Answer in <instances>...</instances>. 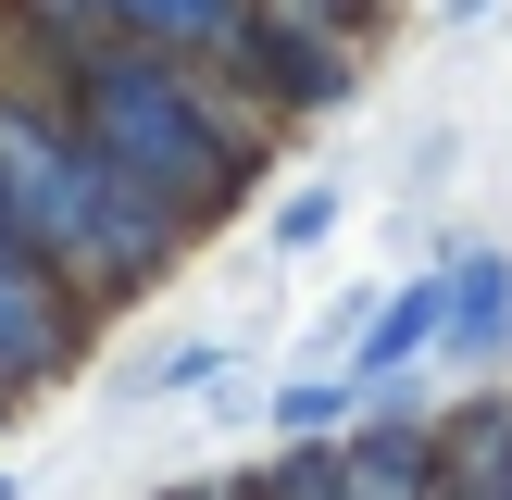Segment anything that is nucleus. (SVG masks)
Instances as JSON below:
<instances>
[{
  "instance_id": "nucleus-1",
  "label": "nucleus",
  "mask_w": 512,
  "mask_h": 500,
  "mask_svg": "<svg viewBox=\"0 0 512 500\" xmlns=\"http://www.w3.org/2000/svg\"><path fill=\"white\" fill-rule=\"evenodd\" d=\"M63 125H75V138H88L163 225L225 213V200L250 188V163H263V125H238V100H225L200 63L138 50V38H100V50L63 63Z\"/></svg>"
},
{
  "instance_id": "nucleus-2",
  "label": "nucleus",
  "mask_w": 512,
  "mask_h": 500,
  "mask_svg": "<svg viewBox=\"0 0 512 500\" xmlns=\"http://www.w3.org/2000/svg\"><path fill=\"white\" fill-rule=\"evenodd\" d=\"M0 250L38 263L63 300H125L163 275L175 225L38 100H0Z\"/></svg>"
},
{
  "instance_id": "nucleus-3",
  "label": "nucleus",
  "mask_w": 512,
  "mask_h": 500,
  "mask_svg": "<svg viewBox=\"0 0 512 500\" xmlns=\"http://www.w3.org/2000/svg\"><path fill=\"white\" fill-rule=\"evenodd\" d=\"M238 75H250L263 100H288V113H325V100L350 88L338 25L300 13V0H250V25H238Z\"/></svg>"
},
{
  "instance_id": "nucleus-4",
  "label": "nucleus",
  "mask_w": 512,
  "mask_h": 500,
  "mask_svg": "<svg viewBox=\"0 0 512 500\" xmlns=\"http://www.w3.org/2000/svg\"><path fill=\"white\" fill-rule=\"evenodd\" d=\"M438 488V425L425 413H375L338 438V500H425Z\"/></svg>"
},
{
  "instance_id": "nucleus-5",
  "label": "nucleus",
  "mask_w": 512,
  "mask_h": 500,
  "mask_svg": "<svg viewBox=\"0 0 512 500\" xmlns=\"http://www.w3.org/2000/svg\"><path fill=\"white\" fill-rule=\"evenodd\" d=\"M100 25L138 50H175V63H238L250 0H100Z\"/></svg>"
},
{
  "instance_id": "nucleus-6",
  "label": "nucleus",
  "mask_w": 512,
  "mask_h": 500,
  "mask_svg": "<svg viewBox=\"0 0 512 500\" xmlns=\"http://www.w3.org/2000/svg\"><path fill=\"white\" fill-rule=\"evenodd\" d=\"M425 500H512V388L463 400V425H438V488Z\"/></svg>"
},
{
  "instance_id": "nucleus-7",
  "label": "nucleus",
  "mask_w": 512,
  "mask_h": 500,
  "mask_svg": "<svg viewBox=\"0 0 512 500\" xmlns=\"http://www.w3.org/2000/svg\"><path fill=\"white\" fill-rule=\"evenodd\" d=\"M50 363H63V288L0 250V388H25V375H50Z\"/></svg>"
},
{
  "instance_id": "nucleus-8",
  "label": "nucleus",
  "mask_w": 512,
  "mask_h": 500,
  "mask_svg": "<svg viewBox=\"0 0 512 500\" xmlns=\"http://www.w3.org/2000/svg\"><path fill=\"white\" fill-rule=\"evenodd\" d=\"M438 288H450V313H438V338H450V350H475V363H488V350L512 338V263H500V250H463V263H450Z\"/></svg>"
},
{
  "instance_id": "nucleus-9",
  "label": "nucleus",
  "mask_w": 512,
  "mask_h": 500,
  "mask_svg": "<svg viewBox=\"0 0 512 500\" xmlns=\"http://www.w3.org/2000/svg\"><path fill=\"white\" fill-rule=\"evenodd\" d=\"M438 313H450V288H438V275H413L400 300H363V325H350V363H363V375H400L425 338H438Z\"/></svg>"
},
{
  "instance_id": "nucleus-10",
  "label": "nucleus",
  "mask_w": 512,
  "mask_h": 500,
  "mask_svg": "<svg viewBox=\"0 0 512 500\" xmlns=\"http://www.w3.org/2000/svg\"><path fill=\"white\" fill-rule=\"evenodd\" d=\"M350 413H363L350 375H300V388H275V425H288V438H350Z\"/></svg>"
},
{
  "instance_id": "nucleus-11",
  "label": "nucleus",
  "mask_w": 512,
  "mask_h": 500,
  "mask_svg": "<svg viewBox=\"0 0 512 500\" xmlns=\"http://www.w3.org/2000/svg\"><path fill=\"white\" fill-rule=\"evenodd\" d=\"M338 213H350L338 188H288V213H275V250H325V238H338Z\"/></svg>"
},
{
  "instance_id": "nucleus-12",
  "label": "nucleus",
  "mask_w": 512,
  "mask_h": 500,
  "mask_svg": "<svg viewBox=\"0 0 512 500\" xmlns=\"http://www.w3.org/2000/svg\"><path fill=\"white\" fill-rule=\"evenodd\" d=\"M213 375H225V350H213V338H188V350H163L138 388H150V400H175V388H213Z\"/></svg>"
},
{
  "instance_id": "nucleus-13",
  "label": "nucleus",
  "mask_w": 512,
  "mask_h": 500,
  "mask_svg": "<svg viewBox=\"0 0 512 500\" xmlns=\"http://www.w3.org/2000/svg\"><path fill=\"white\" fill-rule=\"evenodd\" d=\"M175 500H238V488H175Z\"/></svg>"
},
{
  "instance_id": "nucleus-14",
  "label": "nucleus",
  "mask_w": 512,
  "mask_h": 500,
  "mask_svg": "<svg viewBox=\"0 0 512 500\" xmlns=\"http://www.w3.org/2000/svg\"><path fill=\"white\" fill-rule=\"evenodd\" d=\"M0 500H13V475H0Z\"/></svg>"
}]
</instances>
